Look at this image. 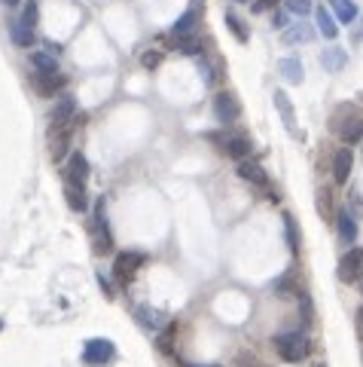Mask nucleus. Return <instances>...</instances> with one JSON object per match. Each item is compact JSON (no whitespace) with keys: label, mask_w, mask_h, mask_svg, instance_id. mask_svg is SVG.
<instances>
[{"label":"nucleus","mask_w":363,"mask_h":367,"mask_svg":"<svg viewBox=\"0 0 363 367\" xmlns=\"http://www.w3.org/2000/svg\"><path fill=\"white\" fill-rule=\"evenodd\" d=\"M336 230H339L342 242L354 245V239H357V215H351V211H339V215H336Z\"/></svg>","instance_id":"2eb2a0df"},{"label":"nucleus","mask_w":363,"mask_h":367,"mask_svg":"<svg viewBox=\"0 0 363 367\" xmlns=\"http://www.w3.org/2000/svg\"><path fill=\"white\" fill-rule=\"evenodd\" d=\"M272 25H275V28H287V12H275V16H272Z\"/></svg>","instance_id":"c9c22d12"},{"label":"nucleus","mask_w":363,"mask_h":367,"mask_svg":"<svg viewBox=\"0 0 363 367\" xmlns=\"http://www.w3.org/2000/svg\"><path fill=\"white\" fill-rule=\"evenodd\" d=\"M37 19H40V6H37V0H28V3H25V12H21V19H19V22L34 31Z\"/></svg>","instance_id":"c85d7f7f"},{"label":"nucleus","mask_w":363,"mask_h":367,"mask_svg":"<svg viewBox=\"0 0 363 367\" xmlns=\"http://www.w3.org/2000/svg\"><path fill=\"white\" fill-rule=\"evenodd\" d=\"M0 3H6V6H19L21 0H0Z\"/></svg>","instance_id":"58836bf2"},{"label":"nucleus","mask_w":363,"mask_h":367,"mask_svg":"<svg viewBox=\"0 0 363 367\" xmlns=\"http://www.w3.org/2000/svg\"><path fill=\"white\" fill-rule=\"evenodd\" d=\"M238 114H241V104H238V98H235L232 92H220V95L214 98V117H217L223 126L235 123Z\"/></svg>","instance_id":"423d86ee"},{"label":"nucleus","mask_w":363,"mask_h":367,"mask_svg":"<svg viewBox=\"0 0 363 367\" xmlns=\"http://www.w3.org/2000/svg\"><path fill=\"white\" fill-rule=\"evenodd\" d=\"M144 264H147V257L141 251H123L116 257V264H113V275H116L123 285H128V281L134 279V272H138Z\"/></svg>","instance_id":"39448f33"},{"label":"nucleus","mask_w":363,"mask_h":367,"mask_svg":"<svg viewBox=\"0 0 363 367\" xmlns=\"http://www.w3.org/2000/svg\"><path fill=\"white\" fill-rule=\"evenodd\" d=\"M299 309H302V321L305 324L315 321V309H311V300L305 297V294H299Z\"/></svg>","instance_id":"473e14b6"},{"label":"nucleus","mask_w":363,"mask_h":367,"mask_svg":"<svg viewBox=\"0 0 363 367\" xmlns=\"http://www.w3.org/2000/svg\"><path fill=\"white\" fill-rule=\"evenodd\" d=\"M360 266H363V254H360V248H351L339 260V279L354 285V281L360 279Z\"/></svg>","instance_id":"1a4fd4ad"},{"label":"nucleus","mask_w":363,"mask_h":367,"mask_svg":"<svg viewBox=\"0 0 363 367\" xmlns=\"http://www.w3.org/2000/svg\"><path fill=\"white\" fill-rule=\"evenodd\" d=\"M64 74L59 70V74H34V89H37V95L43 98H55V92L64 89Z\"/></svg>","instance_id":"9d476101"},{"label":"nucleus","mask_w":363,"mask_h":367,"mask_svg":"<svg viewBox=\"0 0 363 367\" xmlns=\"http://www.w3.org/2000/svg\"><path fill=\"white\" fill-rule=\"evenodd\" d=\"M238 3H247V0H238Z\"/></svg>","instance_id":"a19ab883"},{"label":"nucleus","mask_w":363,"mask_h":367,"mask_svg":"<svg viewBox=\"0 0 363 367\" xmlns=\"http://www.w3.org/2000/svg\"><path fill=\"white\" fill-rule=\"evenodd\" d=\"M141 65H144L147 70L159 68V65H162V52H159V49H149V52H144V55H141Z\"/></svg>","instance_id":"2f4dec72"},{"label":"nucleus","mask_w":363,"mask_h":367,"mask_svg":"<svg viewBox=\"0 0 363 367\" xmlns=\"http://www.w3.org/2000/svg\"><path fill=\"white\" fill-rule=\"evenodd\" d=\"M275 108L281 110V119L284 126H287L290 135H296V119H293V104H290V98L284 95V92H275Z\"/></svg>","instance_id":"a211bd4d"},{"label":"nucleus","mask_w":363,"mask_h":367,"mask_svg":"<svg viewBox=\"0 0 363 367\" xmlns=\"http://www.w3.org/2000/svg\"><path fill=\"white\" fill-rule=\"evenodd\" d=\"M318 31L324 34L326 40H336V37H339V25L333 22V16L324 10V6H320V10H318Z\"/></svg>","instance_id":"a878e982"},{"label":"nucleus","mask_w":363,"mask_h":367,"mask_svg":"<svg viewBox=\"0 0 363 367\" xmlns=\"http://www.w3.org/2000/svg\"><path fill=\"white\" fill-rule=\"evenodd\" d=\"M226 28L232 31V37L238 40V43H247L251 40V34H247V28H245V22H241L235 12H226Z\"/></svg>","instance_id":"cd10ccee"},{"label":"nucleus","mask_w":363,"mask_h":367,"mask_svg":"<svg viewBox=\"0 0 363 367\" xmlns=\"http://www.w3.org/2000/svg\"><path fill=\"white\" fill-rule=\"evenodd\" d=\"M174 49H180L183 55H198L202 52V40L196 34H183V37H174Z\"/></svg>","instance_id":"bb28decb"},{"label":"nucleus","mask_w":363,"mask_h":367,"mask_svg":"<svg viewBox=\"0 0 363 367\" xmlns=\"http://www.w3.org/2000/svg\"><path fill=\"white\" fill-rule=\"evenodd\" d=\"M333 132L345 141V147H354L360 144L363 138V119H360V110L357 104H339L336 114H333Z\"/></svg>","instance_id":"f257e3e1"},{"label":"nucleus","mask_w":363,"mask_h":367,"mask_svg":"<svg viewBox=\"0 0 363 367\" xmlns=\"http://www.w3.org/2000/svg\"><path fill=\"white\" fill-rule=\"evenodd\" d=\"M275 294L278 297H299V285H296V275L293 272H287V275H281V279L275 281Z\"/></svg>","instance_id":"b1692460"},{"label":"nucleus","mask_w":363,"mask_h":367,"mask_svg":"<svg viewBox=\"0 0 363 367\" xmlns=\"http://www.w3.org/2000/svg\"><path fill=\"white\" fill-rule=\"evenodd\" d=\"M89 236H92V248H95V254H110V251H113V236H110V227H107L104 199L95 206V211H92Z\"/></svg>","instance_id":"7ed1b4c3"},{"label":"nucleus","mask_w":363,"mask_h":367,"mask_svg":"<svg viewBox=\"0 0 363 367\" xmlns=\"http://www.w3.org/2000/svg\"><path fill=\"white\" fill-rule=\"evenodd\" d=\"M320 65H324V70H330V74H339V70L348 65L345 49H326V52L320 55Z\"/></svg>","instance_id":"6ab92c4d"},{"label":"nucleus","mask_w":363,"mask_h":367,"mask_svg":"<svg viewBox=\"0 0 363 367\" xmlns=\"http://www.w3.org/2000/svg\"><path fill=\"white\" fill-rule=\"evenodd\" d=\"M64 199H68L70 211H83L89 208V196H85V187H64Z\"/></svg>","instance_id":"aec40b11"},{"label":"nucleus","mask_w":363,"mask_h":367,"mask_svg":"<svg viewBox=\"0 0 363 367\" xmlns=\"http://www.w3.org/2000/svg\"><path fill=\"white\" fill-rule=\"evenodd\" d=\"M134 315L141 319V324L149 330H162L165 328V313H159V309H149V306H138L134 309Z\"/></svg>","instance_id":"dca6fc26"},{"label":"nucleus","mask_w":363,"mask_h":367,"mask_svg":"<svg viewBox=\"0 0 363 367\" xmlns=\"http://www.w3.org/2000/svg\"><path fill=\"white\" fill-rule=\"evenodd\" d=\"M284 10L290 12V16H309L311 10H315V6H311V0H284Z\"/></svg>","instance_id":"c756f323"},{"label":"nucleus","mask_w":363,"mask_h":367,"mask_svg":"<svg viewBox=\"0 0 363 367\" xmlns=\"http://www.w3.org/2000/svg\"><path fill=\"white\" fill-rule=\"evenodd\" d=\"M309 349H311L309 337L299 334V330H287V334H278L275 337V352L287 364H299L305 355H309Z\"/></svg>","instance_id":"f03ea898"},{"label":"nucleus","mask_w":363,"mask_h":367,"mask_svg":"<svg viewBox=\"0 0 363 367\" xmlns=\"http://www.w3.org/2000/svg\"><path fill=\"white\" fill-rule=\"evenodd\" d=\"M113 355H116V349H113V343L104 340V337H92V340H85V346H83V361L89 367H104L107 361H113Z\"/></svg>","instance_id":"20e7f679"},{"label":"nucleus","mask_w":363,"mask_h":367,"mask_svg":"<svg viewBox=\"0 0 363 367\" xmlns=\"http://www.w3.org/2000/svg\"><path fill=\"white\" fill-rule=\"evenodd\" d=\"M10 37H12V43H16V46H25V49H31V46H34V40H37V37H34L31 28H25V25L19 22V19L10 25Z\"/></svg>","instance_id":"412c9836"},{"label":"nucleus","mask_w":363,"mask_h":367,"mask_svg":"<svg viewBox=\"0 0 363 367\" xmlns=\"http://www.w3.org/2000/svg\"><path fill=\"white\" fill-rule=\"evenodd\" d=\"M85 178H89V159L83 153H74L64 168V187H85Z\"/></svg>","instance_id":"0eeeda50"},{"label":"nucleus","mask_w":363,"mask_h":367,"mask_svg":"<svg viewBox=\"0 0 363 367\" xmlns=\"http://www.w3.org/2000/svg\"><path fill=\"white\" fill-rule=\"evenodd\" d=\"M278 3H281V0H256L253 10H275Z\"/></svg>","instance_id":"f704fd0d"},{"label":"nucleus","mask_w":363,"mask_h":367,"mask_svg":"<svg viewBox=\"0 0 363 367\" xmlns=\"http://www.w3.org/2000/svg\"><path fill=\"white\" fill-rule=\"evenodd\" d=\"M31 65L37 74H59V61L49 52H31Z\"/></svg>","instance_id":"4be33fe9"},{"label":"nucleus","mask_w":363,"mask_h":367,"mask_svg":"<svg viewBox=\"0 0 363 367\" xmlns=\"http://www.w3.org/2000/svg\"><path fill=\"white\" fill-rule=\"evenodd\" d=\"M180 367H220V364H189V361H180Z\"/></svg>","instance_id":"4c0bfd02"},{"label":"nucleus","mask_w":363,"mask_h":367,"mask_svg":"<svg viewBox=\"0 0 363 367\" xmlns=\"http://www.w3.org/2000/svg\"><path fill=\"white\" fill-rule=\"evenodd\" d=\"M351 168H354L351 147H342V150H336V157H333V181H336V184H348Z\"/></svg>","instance_id":"4468645a"},{"label":"nucleus","mask_w":363,"mask_h":367,"mask_svg":"<svg viewBox=\"0 0 363 367\" xmlns=\"http://www.w3.org/2000/svg\"><path fill=\"white\" fill-rule=\"evenodd\" d=\"M68 123H74V126L80 123L76 119V101L70 95H61L52 108V126H68Z\"/></svg>","instance_id":"ddd939ff"},{"label":"nucleus","mask_w":363,"mask_h":367,"mask_svg":"<svg viewBox=\"0 0 363 367\" xmlns=\"http://www.w3.org/2000/svg\"><path fill=\"white\" fill-rule=\"evenodd\" d=\"M278 70L284 74V80L296 83V86L305 80V70H302V61H299V59H281V61H278Z\"/></svg>","instance_id":"f3484780"},{"label":"nucleus","mask_w":363,"mask_h":367,"mask_svg":"<svg viewBox=\"0 0 363 367\" xmlns=\"http://www.w3.org/2000/svg\"><path fill=\"white\" fill-rule=\"evenodd\" d=\"M0 330H3V319H0Z\"/></svg>","instance_id":"ea45409f"},{"label":"nucleus","mask_w":363,"mask_h":367,"mask_svg":"<svg viewBox=\"0 0 363 367\" xmlns=\"http://www.w3.org/2000/svg\"><path fill=\"white\" fill-rule=\"evenodd\" d=\"M202 12H205V0H192L189 10L174 22V37H183V34L196 31V25L202 22Z\"/></svg>","instance_id":"6e6552de"},{"label":"nucleus","mask_w":363,"mask_h":367,"mask_svg":"<svg viewBox=\"0 0 363 367\" xmlns=\"http://www.w3.org/2000/svg\"><path fill=\"white\" fill-rule=\"evenodd\" d=\"M214 141H220V144H223V150L229 153V157H235V159H247L251 157V138H245V135H226V138H217V135H211Z\"/></svg>","instance_id":"9b49d317"},{"label":"nucleus","mask_w":363,"mask_h":367,"mask_svg":"<svg viewBox=\"0 0 363 367\" xmlns=\"http://www.w3.org/2000/svg\"><path fill=\"white\" fill-rule=\"evenodd\" d=\"M330 6L333 10H336V19L339 22H354V19H357V3H354V0H330Z\"/></svg>","instance_id":"5701e85b"},{"label":"nucleus","mask_w":363,"mask_h":367,"mask_svg":"<svg viewBox=\"0 0 363 367\" xmlns=\"http://www.w3.org/2000/svg\"><path fill=\"white\" fill-rule=\"evenodd\" d=\"M284 230H287V245L290 251H299V232H296V221L290 215H284Z\"/></svg>","instance_id":"7c9ffc66"},{"label":"nucleus","mask_w":363,"mask_h":367,"mask_svg":"<svg viewBox=\"0 0 363 367\" xmlns=\"http://www.w3.org/2000/svg\"><path fill=\"white\" fill-rule=\"evenodd\" d=\"M311 37H315V31H311L309 25H302V22L284 31V43H309Z\"/></svg>","instance_id":"393cba45"},{"label":"nucleus","mask_w":363,"mask_h":367,"mask_svg":"<svg viewBox=\"0 0 363 367\" xmlns=\"http://www.w3.org/2000/svg\"><path fill=\"white\" fill-rule=\"evenodd\" d=\"M171 340H174V324H168V328H162L159 349H162V352H171Z\"/></svg>","instance_id":"72a5a7b5"},{"label":"nucleus","mask_w":363,"mask_h":367,"mask_svg":"<svg viewBox=\"0 0 363 367\" xmlns=\"http://www.w3.org/2000/svg\"><path fill=\"white\" fill-rule=\"evenodd\" d=\"M238 178L247 181V184H253V187H269L266 168H262L260 162H253V159H241L238 162Z\"/></svg>","instance_id":"f8f14e48"},{"label":"nucleus","mask_w":363,"mask_h":367,"mask_svg":"<svg viewBox=\"0 0 363 367\" xmlns=\"http://www.w3.org/2000/svg\"><path fill=\"white\" fill-rule=\"evenodd\" d=\"M98 285H101V291H104V297H113V288H110V281L104 279V275H98Z\"/></svg>","instance_id":"e433bc0d"}]
</instances>
